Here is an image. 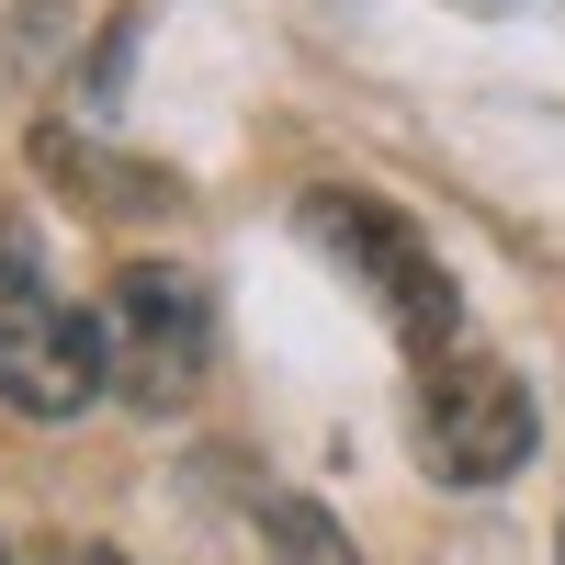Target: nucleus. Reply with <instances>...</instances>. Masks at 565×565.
Segmentation results:
<instances>
[{"instance_id": "nucleus-1", "label": "nucleus", "mask_w": 565, "mask_h": 565, "mask_svg": "<svg viewBox=\"0 0 565 565\" xmlns=\"http://www.w3.org/2000/svg\"><path fill=\"white\" fill-rule=\"evenodd\" d=\"M306 238L340 260L351 282L373 306H385V328L407 340V362L430 373V362H452L463 351V295H452V271L430 260V238H418V226L396 215V204H373V193H340V181H328V193H306Z\"/></svg>"}, {"instance_id": "nucleus-2", "label": "nucleus", "mask_w": 565, "mask_h": 565, "mask_svg": "<svg viewBox=\"0 0 565 565\" xmlns=\"http://www.w3.org/2000/svg\"><path fill=\"white\" fill-rule=\"evenodd\" d=\"M103 385H114L103 328H90L79 306H57L45 271L0 238V396H12L23 418H79Z\"/></svg>"}, {"instance_id": "nucleus-3", "label": "nucleus", "mask_w": 565, "mask_h": 565, "mask_svg": "<svg viewBox=\"0 0 565 565\" xmlns=\"http://www.w3.org/2000/svg\"><path fill=\"white\" fill-rule=\"evenodd\" d=\"M418 463L441 487H498L532 463V396L521 373L487 362V351H452L418 373Z\"/></svg>"}, {"instance_id": "nucleus-4", "label": "nucleus", "mask_w": 565, "mask_h": 565, "mask_svg": "<svg viewBox=\"0 0 565 565\" xmlns=\"http://www.w3.org/2000/svg\"><path fill=\"white\" fill-rule=\"evenodd\" d=\"M103 362L125 407H181L204 373V282L170 260H125L103 295Z\"/></svg>"}, {"instance_id": "nucleus-5", "label": "nucleus", "mask_w": 565, "mask_h": 565, "mask_svg": "<svg viewBox=\"0 0 565 565\" xmlns=\"http://www.w3.org/2000/svg\"><path fill=\"white\" fill-rule=\"evenodd\" d=\"M260 543H271V565H362V554H351V532L328 521L317 498H295V487L260 498Z\"/></svg>"}, {"instance_id": "nucleus-6", "label": "nucleus", "mask_w": 565, "mask_h": 565, "mask_svg": "<svg viewBox=\"0 0 565 565\" xmlns=\"http://www.w3.org/2000/svg\"><path fill=\"white\" fill-rule=\"evenodd\" d=\"M45 170H57L68 193H90V204H170V181H159V170H114V159H90V148H68L57 125H45Z\"/></svg>"}, {"instance_id": "nucleus-7", "label": "nucleus", "mask_w": 565, "mask_h": 565, "mask_svg": "<svg viewBox=\"0 0 565 565\" xmlns=\"http://www.w3.org/2000/svg\"><path fill=\"white\" fill-rule=\"evenodd\" d=\"M57 565H125V554H103V543H79V554H57Z\"/></svg>"}, {"instance_id": "nucleus-8", "label": "nucleus", "mask_w": 565, "mask_h": 565, "mask_svg": "<svg viewBox=\"0 0 565 565\" xmlns=\"http://www.w3.org/2000/svg\"><path fill=\"white\" fill-rule=\"evenodd\" d=\"M0 565H12V554H0Z\"/></svg>"}]
</instances>
